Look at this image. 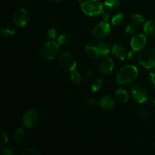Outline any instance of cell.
I'll list each match as a JSON object with an SVG mask.
<instances>
[{
    "mask_svg": "<svg viewBox=\"0 0 155 155\" xmlns=\"http://www.w3.org/2000/svg\"><path fill=\"white\" fill-rule=\"evenodd\" d=\"M85 50L89 57L93 59H101L109 54L110 47L108 44L103 41L92 40L88 42Z\"/></svg>",
    "mask_w": 155,
    "mask_h": 155,
    "instance_id": "1",
    "label": "cell"
},
{
    "mask_svg": "<svg viewBox=\"0 0 155 155\" xmlns=\"http://www.w3.org/2000/svg\"><path fill=\"white\" fill-rule=\"evenodd\" d=\"M137 77V68L133 65H127L118 71L117 74V81L119 84L127 86L134 83Z\"/></svg>",
    "mask_w": 155,
    "mask_h": 155,
    "instance_id": "2",
    "label": "cell"
},
{
    "mask_svg": "<svg viewBox=\"0 0 155 155\" xmlns=\"http://www.w3.org/2000/svg\"><path fill=\"white\" fill-rule=\"evenodd\" d=\"M139 64L147 69L155 68V49L147 48L142 50L138 55Z\"/></svg>",
    "mask_w": 155,
    "mask_h": 155,
    "instance_id": "3",
    "label": "cell"
},
{
    "mask_svg": "<svg viewBox=\"0 0 155 155\" xmlns=\"http://www.w3.org/2000/svg\"><path fill=\"white\" fill-rule=\"evenodd\" d=\"M81 9L88 16L98 15L103 12V5L98 0H86L81 4Z\"/></svg>",
    "mask_w": 155,
    "mask_h": 155,
    "instance_id": "4",
    "label": "cell"
},
{
    "mask_svg": "<svg viewBox=\"0 0 155 155\" xmlns=\"http://www.w3.org/2000/svg\"><path fill=\"white\" fill-rule=\"evenodd\" d=\"M40 54L47 60H53L59 53V47L54 41H48L42 44L39 48Z\"/></svg>",
    "mask_w": 155,
    "mask_h": 155,
    "instance_id": "5",
    "label": "cell"
},
{
    "mask_svg": "<svg viewBox=\"0 0 155 155\" xmlns=\"http://www.w3.org/2000/svg\"><path fill=\"white\" fill-rule=\"evenodd\" d=\"M59 65L65 71L71 72L77 67V61L75 57L70 52H64L59 57Z\"/></svg>",
    "mask_w": 155,
    "mask_h": 155,
    "instance_id": "6",
    "label": "cell"
},
{
    "mask_svg": "<svg viewBox=\"0 0 155 155\" xmlns=\"http://www.w3.org/2000/svg\"><path fill=\"white\" fill-rule=\"evenodd\" d=\"M110 33V26L106 21H101L95 26L92 29V34L98 39H104Z\"/></svg>",
    "mask_w": 155,
    "mask_h": 155,
    "instance_id": "7",
    "label": "cell"
},
{
    "mask_svg": "<svg viewBox=\"0 0 155 155\" xmlns=\"http://www.w3.org/2000/svg\"><path fill=\"white\" fill-rule=\"evenodd\" d=\"M132 95L138 103L143 104L148 99V91L140 85H134L131 88Z\"/></svg>",
    "mask_w": 155,
    "mask_h": 155,
    "instance_id": "8",
    "label": "cell"
},
{
    "mask_svg": "<svg viewBox=\"0 0 155 155\" xmlns=\"http://www.w3.org/2000/svg\"><path fill=\"white\" fill-rule=\"evenodd\" d=\"M39 119V113L35 109H30L27 110L22 118V123L24 127L27 128H32L38 123Z\"/></svg>",
    "mask_w": 155,
    "mask_h": 155,
    "instance_id": "9",
    "label": "cell"
},
{
    "mask_svg": "<svg viewBox=\"0 0 155 155\" xmlns=\"http://www.w3.org/2000/svg\"><path fill=\"white\" fill-rule=\"evenodd\" d=\"M30 18V15L25 8H20L15 12L13 16V21L15 25L18 27L26 26Z\"/></svg>",
    "mask_w": 155,
    "mask_h": 155,
    "instance_id": "10",
    "label": "cell"
},
{
    "mask_svg": "<svg viewBox=\"0 0 155 155\" xmlns=\"http://www.w3.org/2000/svg\"><path fill=\"white\" fill-rule=\"evenodd\" d=\"M131 46L136 51L142 49L146 44V36L144 34L139 33L133 36L131 39Z\"/></svg>",
    "mask_w": 155,
    "mask_h": 155,
    "instance_id": "11",
    "label": "cell"
},
{
    "mask_svg": "<svg viewBox=\"0 0 155 155\" xmlns=\"http://www.w3.org/2000/svg\"><path fill=\"white\" fill-rule=\"evenodd\" d=\"M114 68V61L111 58H106L101 61L99 66V72L103 75H108L112 72Z\"/></svg>",
    "mask_w": 155,
    "mask_h": 155,
    "instance_id": "12",
    "label": "cell"
},
{
    "mask_svg": "<svg viewBox=\"0 0 155 155\" xmlns=\"http://www.w3.org/2000/svg\"><path fill=\"white\" fill-rule=\"evenodd\" d=\"M112 53L120 61H124L128 56L127 49L122 45H120V44H116V45H114L113 48H112Z\"/></svg>",
    "mask_w": 155,
    "mask_h": 155,
    "instance_id": "13",
    "label": "cell"
},
{
    "mask_svg": "<svg viewBox=\"0 0 155 155\" xmlns=\"http://www.w3.org/2000/svg\"><path fill=\"white\" fill-rule=\"evenodd\" d=\"M99 106L103 110H110L114 106V101L110 97L105 95L100 99Z\"/></svg>",
    "mask_w": 155,
    "mask_h": 155,
    "instance_id": "14",
    "label": "cell"
},
{
    "mask_svg": "<svg viewBox=\"0 0 155 155\" xmlns=\"http://www.w3.org/2000/svg\"><path fill=\"white\" fill-rule=\"evenodd\" d=\"M144 32L150 37H155V20H150L144 25Z\"/></svg>",
    "mask_w": 155,
    "mask_h": 155,
    "instance_id": "15",
    "label": "cell"
},
{
    "mask_svg": "<svg viewBox=\"0 0 155 155\" xmlns=\"http://www.w3.org/2000/svg\"><path fill=\"white\" fill-rule=\"evenodd\" d=\"M115 96L117 99L120 102H127L129 99L128 92L123 87H119L116 89Z\"/></svg>",
    "mask_w": 155,
    "mask_h": 155,
    "instance_id": "16",
    "label": "cell"
},
{
    "mask_svg": "<svg viewBox=\"0 0 155 155\" xmlns=\"http://www.w3.org/2000/svg\"><path fill=\"white\" fill-rule=\"evenodd\" d=\"M141 25H142V24H140V23L132 21V22L126 28V33H128V34H134V33H136L139 31V29H140Z\"/></svg>",
    "mask_w": 155,
    "mask_h": 155,
    "instance_id": "17",
    "label": "cell"
},
{
    "mask_svg": "<svg viewBox=\"0 0 155 155\" xmlns=\"http://www.w3.org/2000/svg\"><path fill=\"white\" fill-rule=\"evenodd\" d=\"M15 32H16V30L15 27L12 26H5L2 28L1 34L4 37H10L15 34Z\"/></svg>",
    "mask_w": 155,
    "mask_h": 155,
    "instance_id": "18",
    "label": "cell"
},
{
    "mask_svg": "<svg viewBox=\"0 0 155 155\" xmlns=\"http://www.w3.org/2000/svg\"><path fill=\"white\" fill-rule=\"evenodd\" d=\"M14 139L17 144H21L24 139V131L23 127H19L15 131L14 135Z\"/></svg>",
    "mask_w": 155,
    "mask_h": 155,
    "instance_id": "19",
    "label": "cell"
},
{
    "mask_svg": "<svg viewBox=\"0 0 155 155\" xmlns=\"http://www.w3.org/2000/svg\"><path fill=\"white\" fill-rule=\"evenodd\" d=\"M72 36L68 33H64L58 38V43L60 45H67L72 41Z\"/></svg>",
    "mask_w": 155,
    "mask_h": 155,
    "instance_id": "20",
    "label": "cell"
},
{
    "mask_svg": "<svg viewBox=\"0 0 155 155\" xmlns=\"http://www.w3.org/2000/svg\"><path fill=\"white\" fill-rule=\"evenodd\" d=\"M125 21V17H124V14L122 13H118L116 15L112 18V24L114 26H119L122 24Z\"/></svg>",
    "mask_w": 155,
    "mask_h": 155,
    "instance_id": "21",
    "label": "cell"
},
{
    "mask_svg": "<svg viewBox=\"0 0 155 155\" xmlns=\"http://www.w3.org/2000/svg\"><path fill=\"white\" fill-rule=\"evenodd\" d=\"M71 79L74 84H80L82 81V76L80 73H78L74 70V71L71 72Z\"/></svg>",
    "mask_w": 155,
    "mask_h": 155,
    "instance_id": "22",
    "label": "cell"
},
{
    "mask_svg": "<svg viewBox=\"0 0 155 155\" xmlns=\"http://www.w3.org/2000/svg\"><path fill=\"white\" fill-rule=\"evenodd\" d=\"M104 4L107 8L114 10L120 5V0H105Z\"/></svg>",
    "mask_w": 155,
    "mask_h": 155,
    "instance_id": "23",
    "label": "cell"
},
{
    "mask_svg": "<svg viewBox=\"0 0 155 155\" xmlns=\"http://www.w3.org/2000/svg\"><path fill=\"white\" fill-rule=\"evenodd\" d=\"M103 84H104V80L101 78L97 79L96 80L94 81V83H92V86H91V90L93 92H98L101 87H102Z\"/></svg>",
    "mask_w": 155,
    "mask_h": 155,
    "instance_id": "24",
    "label": "cell"
},
{
    "mask_svg": "<svg viewBox=\"0 0 155 155\" xmlns=\"http://www.w3.org/2000/svg\"><path fill=\"white\" fill-rule=\"evenodd\" d=\"M0 133V147L3 148L8 142V136L3 130H1Z\"/></svg>",
    "mask_w": 155,
    "mask_h": 155,
    "instance_id": "25",
    "label": "cell"
},
{
    "mask_svg": "<svg viewBox=\"0 0 155 155\" xmlns=\"http://www.w3.org/2000/svg\"><path fill=\"white\" fill-rule=\"evenodd\" d=\"M148 82L149 86H151L153 89H155V73L154 72H151L148 74Z\"/></svg>",
    "mask_w": 155,
    "mask_h": 155,
    "instance_id": "26",
    "label": "cell"
},
{
    "mask_svg": "<svg viewBox=\"0 0 155 155\" xmlns=\"http://www.w3.org/2000/svg\"><path fill=\"white\" fill-rule=\"evenodd\" d=\"M132 21H136V22H139L140 24H143L145 21V18L143 15H139V14H136V15H133L132 16Z\"/></svg>",
    "mask_w": 155,
    "mask_h": 155,
    "instance_id": "27",
    "label": "cell"
},
{
    "mask_svg": "<svg viewBox=\"0 0 155 155\" xmlns=\"http://www.w3.org/2000/svg\"><path fill=\"white\" fill-rule=\"evenodd\" d=\"M23 155H39L40 152L35 148H27L22 152Z\"/></svg>",
    "mask_w": 155,
    "mask_h": 155,
    "instance_id": "28",
    "label": "cell"
},
{
    "mask_svg": "<svg viewBox=\"0 0 155 155\" xmlns=\"http://www.w3.org/2000/svg\"><path fill=\"white\" fill-rule=\"evenodd\" d=\"M139 116L142 120H147L149 117V111H148V109L142 107L139 111Z\"/></svg>",
    "mask_w": 155,
    "mask_h": 155,
    "instance_id": "29",
    "label": "cell"
},
{
    "mask_svg": "<svg viewBox=\"0 0 155 155\" xmlns=\"http://www.w3.org/2000/svg\"><path fill=\"white\" fill-rule=\"evenodd\" d=\"M48 37L50 39H54L57 36V31L54 28L50 29L49 30H48Z\"/></svg>",
    "mask_w": 155,
    "mask_h": 155,
    "instance_id": "30",
    "label": "cell"
},
{
    "mask_svg": "<svg viewBox=\"0 0 155 155\" xmlns=\"http://www.w3.org/2000/svg\"><path fill=\"white\" fill-rule=\"evenodd\" d=\"M15 154L13 150L10 148H3L2 151V155H12Z\"/></svg>",
    "mask_w": 155,
    "mask_h": 155,
    "instance_id": "31",
    "label": "cell"
},
{
    "mask_svg": "<svg viewBox=\"0 0 155 155\" xmlns=\"http://www.w3.org/2000/svg\"><path fill=\"white\" fill-rule=\"evenodd\" d=\"M86 77L89 80H92L95 77V72H94L93 69L88 70L87 72H86Z\"/></svg>",
    "mask_w": 155,
    "mask_h": 155,
    "instance_id": "32",
    "label": "cell"
},
{
    "mask_svg": "<svg viewBox=\"0 0 155 155\" xmlns=\"http://www.w3.org/2000/svg\"><path fill=\"white\" fill-rule=\"evenodd\" d=\"M136 51H136V50H134V49H132L131 51H129V52H128L129 58H130V59L136 58V55H137V54H136Z\"/></svg>",
    "mask_w": 155,
    "mask_h": 155,
    "instance_id": "33",
    "label": "cell"
},
{
    "mask_svg": "<svg viewBox=\"0 0 155 155\" xmlns=\"http://www.w3.org/2000/svg\"><path fill=\"white\" fill-rule=\"evenodd\" d=\"M101 14H102V18L104 20V21L107 22L109 21V19H110V14L107 12H104V11H103V12Z\"/></svg>",
    "mask_w": 155,
    "mask_h": 155,
    "instance_id": "34",
    "label": "cell"
},
{
    "mask_svg": "<svg viewBox=\"0 0 155 155\" xmlns=\"http://www.w3.org/2000/svg\"><path fill=\"white\" fill-rule=\"evenodd\" d=\"M86 103H87L89 105H94V104H95V103H96V101H95V98H89V99H87Z\"/></svg>",
    "mask_w": 155,
    "mask_h": 155,
    "instance_id": "35",
    "label": "cell"
},
{
    "mask_svg": "<svg viewBox=\"0 0 155 155\" xmlns=\"http://www.w3.org/2000/svg\"><path fill=\"white\" fill-rule=\"evenodd\" d=\"M54 2H61V1H63V0H54Z\"/></svg>",
    "mask_w": 155,
    "mask_h": 155,
    "instance_id": "36",
    "label": "cell"
},
{
    "mask_svg": "<svg viewBox=\"0 0 155 155\" xmlns=\"http://www.w3.org/2000/svg\"><path fill=\"white\" fill-rule=\"evenodd\" d=\"M153 104H154V105L155 106V99H154V100H153Z\"/></svg>",
    "mask_w": 155,
    "mask_h": 155,
    "instance_id": "37",
    "label": "cell"
},
{
    "mask_svg": "<svg viewBox=\"0 0 155 155\" xmlns=\"http://www.w3.org/2000/svg\"><path fill=\"white\" fill-rule=\"evenodd\" d=\"M78 1H81V0H78Z\"/></svg>",
    "mask_w": 155,
    "mask_h": 155,
    "instance_id": "38",
    "label": "cell"
}]
</instances>
